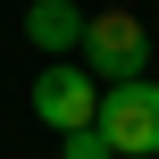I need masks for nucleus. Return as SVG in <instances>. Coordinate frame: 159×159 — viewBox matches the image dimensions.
I'll return each mask as SVG.
<instances>
[{
  "label": "nucleus",
  "mask_w": 159,
  "mask_h": 159,
  "mask_svg": "<svg viewBox=\"0 0 159 159\" xmlns=\"http://www.w3.org/2000/svg\"><path fill=\"white\" fill-rule=\"evenodd\" d=\"M59 159H117V151H109L101 126H84V134H59Z\"/></svg>",
  "instance_id": "5"
},
{
  "label": "nucleus",
  "mask_w": 159,
  "mask_h": 159,
  "mask_svg": "<svg viewBox=\"0 0 159 159\" xmlns=\"http://www.w3.org/2000/svg\"><path fill=\"white\" fill-rule=\"evenodd\" d=\"M92 126L109 134V151H117V159H159V84H151V75L109 84Z\"/></svg>",
  "instance_id": "2"
},
{
  "label": "nucleus",
  "mask_w": 159,
  "mask_h": 159,
  "mask_svg": "<svg viewBox=\"0 0 159 159\" xmlns=\"http://www.w3.org/2000/svg\"><path fill=\"white\" fill-rule=\"evenodd\" d=\"M25 42H34L42 59H75V50H84V8H75V0H34V8H25Z\"/></svg>",
  "instance_id": "4"
},
{
  "label": "nucleus",
  "mask_w": 159,
  "mask_h": 159,
  "mask_svg": "<svg viewBox=\"0 0 159 159\" xmlns=\"http://www.w3.org/2000/svg\"><path fill=\"white\" fill-rule=\"evenodd\" d=\"M75 67L109 92V84H134L143 67H151V34H143V17H126V8H101V17H84V50H75Z\"/></svg>",
  "instance_id": "1"
},
{
  "label": "nucleus",
  "mask_w": 159,
  "mask_h": 159,
  "mask_svg": "<svg viewBox=\"0 0 159 159\" xmlns=\"http://www.w3.org/2000/svg\"><path fill=\"white\" fill-rule=\"evenodd\" d=\"M34 117H42L50 134H84V126L101 117V84H92L75 59H50V67L34 75Z\"/></svg>",
  "instance_id": "3"
}]
</instances>
